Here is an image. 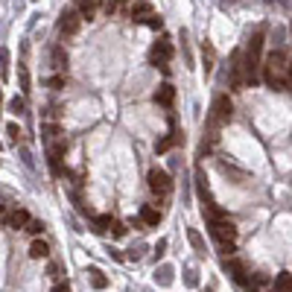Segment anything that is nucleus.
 Instances as JSON below:
<instances>
[{
    "instance_id": "nucleus-1",
    "label": "nucleus",
    "mask_w": 292,
    "mask_h": 292,
    "mask_svg": "<svg viewBox=\"0 0 292 292\" xmlns=\"http://www.w3.org/2000/svg\"><path fill=\"white\" fill-rule=\"evenodd\" d=\"M231 117H234V105H231V99L225 94H219L213 99V108H210V126L219 129V126H225Z\"/></svg>"
},
{
    "instance_id": "nucleus-2",
    "label": "nucleus",
    "mask_w": 292,
    "mask_h": 292,
    "mask_svg": "<svg viewBox=\"0 0 292 292\" xmlns=\"http://www.w3.org/2000/svg\"><path fill=\"white\" fill-rule=\"evenodd\" d=\"M146 181H149V190L155 196H169L172 193V178H169V172H164V169H149V175H146Z\"/></svg>"
},
{
    "instance_id": "nucleus-3",
    "label": "nucleus",
    "mask_w": 292,
    "mask_h": 292,
    "mask_svg": "<svg viewBox=\"0 0 292 292\" xmlns=\"http://www.w3.org/2000/svg\"><path fill=\"white\" fill-rule=\"evenodd\" d=\"M169 59H172V44L167 41V38H161V41H155V47L149 50V62L155 67H161V70H167V65H169Z\"/></svg>"
},
{
    "instance_id": "nucleus-4",
    "label": "nucleus",
    "mask_w": 292,
    "mask_h": 292,
    "mask_svg": "<svg viewBox=\"0 0 292 292\" xmlns=\"http://www.w3.org/2000/svg\"><path fill=\"white\" fill-rule=\"evenodd\" d=\"M79 24H82V15L76 9H65L62 18H59V33L62 35H76L79 33Z\"/></svg>"
},
{
    "instance_id": "nucleus-5",
    "label": "nucleus",
    "mask_w": 292,
    "mask_h": 292,
    "mask_svg": "<svg viewBox=\"0 0 292 292\" xmlns=\"http://www.w3.org/2000/svg\"><path fill=\"white\" fill-rule=\"evenodd\" d=\"M210 234H213L219 243H237V228L231 225L228 219H213V222H210Z\"/></svg>"
},
{
    "instance_id": "nucleus-6",
    "label": "nucleus",
    "mask_w": 292,
    "mask_h": 292,
    "mask_svg": "<svg viewBox=\"0 0 292 292\" xmlns=\"http://www.w3.org/2000/svg\"><path fill=\"white\" fill-rule=\"evenodd\" d=\"M225 272L234 278V284H243V287L249 284V272H246V266H243L240 260H228L225 257Z\"/></svg>"
},
{
    "instance_id": "nucleus-7",
    "label": "nucleus",
    "mask_w": 292,
    "mask_h": 292,
    "mask_svg": "<svg viewBox=\"0 0 292 292\" xmlns=\"http://www.w3.org/2000/svg\"><path fill=\"white\" fill-rule=\"evenodd\" d=\"M196 190L202 196V202L205 205H210L213 202V196H210V187H208V178H205V169L202 167H196Z\"/></svg>"
},
{
    "instance_id": "nucleus-8",
    "label": "nucleus",
    "mask_w": 292,
    "mask_h": 292,
    "mask_svg": "<svg viewBox=\"0 0 292 292\" xmlns=\"http://www.w3.org/2000/svg\"><path fill=\"white\" fill-rule=\"evenodd\" d=\"M3 222H6V228H15V231H18V228H27V222H30V213H27L24 208H18V210H12Z\"/></svg>"
},
{
    "instance_id": "nucleus-9",
    "label": "nucleus",
    "mask_w": 292,
    "mask_h": 292,
    "mask_svg": "<svg viewBox=\"0 0 292 292\" xmlns=\"http://www.w3.org/2000/svg\"><path fill=\"white\" fill-rule=\"evenodd\" d=\"M155 102H158V105H164V108H169V105H172V99H175V88H172V85H169V82H164L161 88H158V91H155Z\"/></svg>"
},
{
    "instance_id": "nucleus-10",
    "label": "nucleus",
    "mask_w": 292,
    "mask_h": 292,
    "mask_svg": "<svg viewBox=\"0 0 292 292\" xmlns=\"http://www.w3.org/2000/svg\"><path fill=\"white\" fill-rule=\"evenodd\" d=\"M129 15H131V21H149V18H152V6H149L146 0H137L129 9Z\"/></svg>"
},
{
    "instance_id": "nucleus-11",
    "label": "nucleus",
    "mask_w": 292,
    "mask_h": 292,
    "mask_svg": "<svg viewBox=\"0 0 292 292\" xmlns=\"http://www.w3.org/2000/svg\"><path fill=\"white\" fill-rule=\"evenodd\" d=\"M50 65L56 67V70H62V73L67 70V53H65L62 44H56V47L50 50Z\"/></svg>"
},
{
    "instance_id": "nucleus-12",
    "label": "nucleus",
    "mask_w": 292,
    "mask_h": 292,
    "mask_svg": "<svg viewBox=\"0 0 292 292\" xmlns=\"http://www.w3.org/2000/svg\"><path fill=\"white\" fill-rule=\"evenodd\" d=\"M97 3L99 0H73V6L79 9V15L88 18V21H94V15H97Z\"/></svg>"
},
{
    "instance_id": "nucleus-13",
    "label": "nucleus",
    "mask_w": 292,
    "mask_h": 292,
    "mask_svg": "<svg viewBox=\"0 0 292 292\" xmlns=\"http://www.w3.org/2000/svg\"><path fill=\"white\" fill-rule=\"evenodd\" d=\"M62 155H65V143H59L56 149H50V169H53V175H62Z\"/></svg>"
},
{
    "instance_id": "nucleus-14",
    "label": "nucleus",
    "mask_w": 292,
    "mask_h": 292,
    "mask_svg": "<svg viewBox=\"0 0 292 292\" xmlns=\"http://www.w3.org/2000/svg\"><path fill=\"white\" fill-rule=\"evenodd\" d=\"M140 222H146V225H158V222H161V210L152 208V205H143V208H140Z\"/></svg>"
},
{
    "instance_id": "nucleus-15",
    "label": "nucleus",
    "mask_w": 292,
    "mask_h": 292,
    "mask_svg": "<svg viewBox=\"0 0 292 292\" xmlns=\"http://www.w3.org/2000/svg\"><path fill=\"white\" fill-rule=\"evenodd\" d=\"M175 143H184V134H181V131H172V137L158 140V143H155V152L161 155V152H167V149H169V146H175Z\"/></svg>"
},
{
    "instance_id": "nucleus-16",
    "label": "nucleus",
    "mask_w": 292,
    "mask_h": 292,
    "mask_svg": "<svg viewBox=\"0 0 292 292\" xmlns=\"http://www.w3.org/2000/svg\"><path fill=\"white\" fill-rule=\"evenodd\" d=\"M269 292H292V275L290 272H281V275L275 278V287Z\"/></svg>"
},
{
    "instance_id": "nucleus-17",
    "label": "nucleus",
    "mask_w": 292,
    "mask_h": 292,
    "mask_svg": "<svg viewBox=\"0 0 292 292\" xmlns=\"http://www.w3.org/2000/svg\"><path fill=\"white\" fill-rule=\"evenodd\" d=\"M50 254V246L44 243V240H33V246H30V257L33 260H44Z\"/></svg>"
},
{
    "instance_id": "nucleus-18",
    "label": "nucleus",
    "mask_w": 292,
    "mask_h": 292,
    "mask_svg": "<svg viewBox=\"0 0 292 292\" xmlns=\"http://www.w3.org/2000/svg\"><path fill=\"white\" fill-rule=\"evenodd\" d=\"M187 240H190V246H193L199 254H205V240H202V234L196 228H187Z\"/></svg>"
},
{
    "instance_id": "nucleus-19",
    "label": "nucleus",
    "mask_w": 292,
    "mask_h": 292,
    "mask_svg": "<svg viewBox=\"0 0 292 292\" xmlns=\"http://www.w3.org/2000/svg\"><path fill=\"white\" fill-rule=\"evenodd\" d=\"M172 275H175V272H172V266H161V269L155 272V281H158L161 287H169V284H172Z\"/></svg>"
},
{
    "instance_id": "nucleus-20",
    "label": "nucleus",
    "mask_w": 292,
    "mask_h": 292,
    "mask_svg": "<svg viewBox=\"0 0 292 292\" xmlns=\"http://www.w3.org/2000/svg\"><path fill=\"white\" fill-rule=\"evenodd\" d=\"M88 275H91V287H94V290H105V287H108V278H105L99 269H88Z\"/></svg>"
},
{
    "instance_id": "nucleus-21",
    "label": "nucleus",
    "mask_w": 292,
    "mask_h": 292,
    "mask_svg": "<svg viewBox=\"0 0 292 292\" xmlns=\"http://www.w3.org/2000/svg\"><path fill=\"white\" fill-rule=\"evenodd\" d=\"M9 111H12V114H18V117H21V114H27V102H24V97L12 99V102H9Z\"/></svg>"
},
{
    "instance_id": "nucleus-22",
    "label": "nucleus",
    "mask_w": 292,
    "mask_h": 292,
    "mask_svg": "<svg viewBox=\"0 0 292 292\" xmlns=\"http://www.w3.org/2000/svg\"><path fill=\"white\" fill-rule=\"evenodd\" d=\"M94 231H108V228L114 225V219H111V216H108V213H102V216H94Z\"/></svg>"
},
{
    "instance_id": "nucleus-23",
    "label": "nucleus",
    "mask_w": 292,
    "mask_h": 292,
    "mask_svg": "<svg viewBox=\"0 0 292 292\" xmlns=\"http://www.w3.org/2000/svg\"><path fill=\"white\" fill-rule=\"evenodd\" d=\"M27 231H30L33 237H38V234L44 231V222H41V219H30V222H27Z\"/></svg>"
},
{
    "instance_id": "nucleus-24",
    "label": "nucleus",
    "mask_w": 292,
    "mask_h": 292,
    "mask_svg": "<svg viewBox=\"0 0 292 292\" xmlns=\"http://www.w3.org/2000/svg\"><path fill=\"white\" fill-rule=\"evenodd\" d=\"M102 3H105V12H108V15H114V12H117L126 0H102Z\"/></svg>"
},
{
    "instance_id": "nucleus-25",
    "label": "nucleus",
    "mask_w": 292,
    "mask_h": 292,
    "mask_svg": "<svg viewBox=\"0 0 292 292\" xmlns=\"http://www.w3.org/2000/svg\"><path fill=\"white\" fill-rule=\"evenodd\" d=\"M62 85H65V76H50L47 79V88H53V91H59Z\"/></svg>"
},
{
    "instance_id": "nucleus-26",
    "label": "nucleus",
    "mask_w": 292,
    "mask_h": 292,
    "mask_svg": "<svg viewBox=\"0 0 292 292\" xmlns=\"http://www.w3.org/2000/svg\"><path fill=\"white\" fill-rule=\"evenodd\" d=\"M18 76H21V88H24V91H30V76H27V67H24V65L18 67Z\"/></svg>"
},
{
    "instance_id": "nucleus-27",
    "label": "nucleus",
    "mask_w": 292,
    "mask_h": 292,
    "mask_svg": "<svg viewBox=\"0 0 292 292\" xmlns=\"http://www.w3.org/2000/svg\"><path fill=\"white\" fill-rule=\"evenodd\" d=\"M6 134H9V137H12V140H15V143H18V140H21V129H18V126H15V123H9V126H6Z\"/></svg>"
},
{
    "instance_id": "nucleus-28",
    "label": "nucleus",
    "mask_w": 292,
    "mask_h": 292,
    "mask_svg": "<svg viewBox=\"0 0 292 292\" xmlns=\"http://www.w3.org/2000/svg\"><path fill=\"white\" fill-rule=\"evenodd\" d=\"M164 251H167V240H158V246H155V257H164Z\"/></svg>"
},
{
    "instance_id": "nucleus-29",
    "label": "nucleus",
    "mask_w": 292,
    "mask_h": 292,
    "mask_svg": "<svg viewBox=\"0 0 292 292\" xmlns=\"http://www.w3.org/2000/svg\"><path fill=\"white\" fill-rule=\"evenodd\" d=\"M146 24H149V27H152V30H161V27H164V21H161V18H155V15H152V18H149V21H146Z\"/></svg>"
},
{
    "instance_id": "nucleus-30",
    "label": "nucleus",
    "mask_w": 292,
    "mask_h": 292,
    "mask_svg": "<svg viewBox=\"0 0 292 292\" xmlns=\"http://www.w3.org/2000/svg\"><path fill=\"white\" fill-rule=\"evenodd\" d=\"M111 228H114V237H123V234H126V228L120 225V222H114Z\"/></svg>"
},
{
    "instance_id": "nucleus-31",
    "label": "nucleus",
    "mask_w": 292,
    "mask_h": 292,
    "mask_svg": "<svg viewBox=\"0 0 292 292\" xmlns=\"http://www.w3.org/2000/svg\"><path fill=\"white\" fill-rule=\"evenodd\" d=\"M287 88H292V59H290V65H287Z\"/></svg>"
},
{
    "instance_id": "nucleus-32",
    "label": "nucleus",
    "mask_w": 292,
    "mask_h": 292,
    "mask_svg": "<svg viewBox=\"0 0 292 292\" xmlns=\"http://www.w3.org/2000/svg\"><path fill=\"white\" fill-rule=\"evenodd\" d=\"M50 292H70V287H67V284H56Z\"/></svg>"
},
{
    "instance_id": "nucleus-33",
    "label": "nucleus",
    "mask_w": 292,
    "mask_h": 292,
    "mask_svg": "<svg viewBox=\"0 0 292 292\" xmlns=\"http://www.w3.org/2000/svg\"><path fill=\"white\" fill-rule=\"evenodd\" d=\"M187 284H190V287H196V272H193V269H187Z\"/></svg>"
},
{
    "instance_id": "nucleus-34",
    "label": "nucleus",
    "mask_w": 292,
    "mask_h": 292,
    "mask_svg": "<svg viewBox=\"0 0 292 292\" xmlns=\"http://www.w3.org/2000/svg\"><path fill=\"white\" fill-rule=\"evenodd\" d=\"M6 65V50H3V47H0V67Z\"/></svg>"
},
{
    "instance_id": "nucleus-35",
    "label": "nucleus",
    "mask_w": 292,
    "mask_h": 292,
    "mask_svg": "<svg viewBox=\"0 0 292 292\" xmlns=\"http://www.w3.org/2000/svg\"><path fill=\"white\" fill-rule=\"evenodd\" d=\"M0 108H3V94H0Z\"/></svg>"
},
{
    "instance_id": "nucleus-36",
    "label": "nucleus",
    "mask_w": 292,
    "mask_h": 292,
    "mask_svg": "<svg viewBox=\"0 0 292 292\" xmlns=\"http://www.w3.org/2000/svg\"><path fill=\"white\" fill-rule=\"evenodd\" d=\"M0 216H3V205H0Z\"/></svg>"
},
{
    "instance_id": "nucleus-37",
    "label": "nucleus",
    "mask_w": 292,
    "mask_h": 292,
    "mask_svg": "<svg viewBox=\"0 0 292 292\" xmlns=\"http://www.w3.org/2000/svg\"><path fill=\"white\" fill-rule=\"evenodd\" d=\"M205 292H213V290H205Z\"/></svg>"
}]
</instances>
